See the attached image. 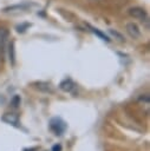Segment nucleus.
Segmentation results:
<instances>
[{"instance_id":"obj_1","label":"nucleus","mask_w":150,"mask_h":151,"mask_svg":"<svg viewBox=\"0 0 150 151\" xmlns=\"http://www.w3.org/2000/svg\"><path fill=\"white\" fill-rule=\"evenodd\" d=\"M50 130L56 134V136H61L66 129H67V124L66 122L60 118V117H53L50 119Z\"/></svg>"},{"instance_id":"obj_2","label":"nucleus","mask_w":150,"mask_h":151,"mask_svg":"<svg viewBox=\"0 0 150 151\" xmlns=\"http://www.w3.org/2000/svg\"><path fill=\"white\" fill-rule=\"evenodd\" d=\"M8 41V31L6 28H0V58H5V52Z\"/></svg>"},{"instance_id":"obj_3","label":"nucleus","mask_w":150,"mask_h":151,"mask_svg":"<svg viewBox=\"0 0 150 151\" xmlns=\"http://www.w3.org/2000/svg\"><path fill=\"white\" fill-rule=\"evenodd\" d=\"M129 14L136 19H139V20H144V21H148V14L145 12V9L141 8V7H132L129 9Z\"/></svg>"},{"instance_id":"obj_4","label":"nucleus","mask_w":150,"mask_h":151,"mask_svg":"<svg viewBox=\"0 0 150 151\" xmlns=\"http://www.w3.org/2000/svg\"><path fill=\"white\" fill-rule=\"evenodd\" d=\"M126 32H128V34H129L131 38H133V39H138V38L141 37V29H139V27H138L135 22H129V24H126Z\"/></svg>"},{"instance_id":"obj_5","label":"nucleus","mask_w":150,"mask_h":151,"mask_svg":"<svg viewBox=\"0 0 150 151\" xmlns=\"http://www.w3.org/2000/svg\"><path fill=\"white\" fill-rule=\"evenodd\" d=\"M1 120L7 123V124H9V125L18 126V124H19V116L17 113H5L1 117Z\"/></svg>"},{"instance_id":"obj_6","label":"nucleus","mask_w":150,"mask_h":151,"mask_svg":"<svg viewBox=\"0 0 150 151\" xmlns=\"http://www.w3.org/2000/svg\"><path fill=\"white\" fill-rule=\"evenodd\" d=\"M59 87H60V90H63L64 92H71V91L76 87V84H74L70 78H66L65 80H63V81L60 83Z\"/></svg>"},{"instance_id":"obj_7","label":"nucleus","mask_w":150,"mask_h":151,"mask_svg":"<svg viewBox=\"0 0 150 151\" xmlns=\"http://www.w3.org/2000/svg\"><path fill=\"white\" fill-rule=\"evenodd\" d=\"M8 52H9V61L11 65H14L15 63V54H14V41H11L8 45Z\"/></svg>"},{"instance_id":"obj_8","label":"nucleus","mask_w":150,"mask_h":151,"mask_svg":"<svg viewBox=\"0 0 150 151\" xmlns=\"http://www.w3.org/2000/svg\"><path fill=\"white\" fill-rule=\"evenodd\" d=\"M89 27H90V29H91V31H92L97 37H99L102 40H104V41H110V38H109V37H106L104 33H102L99 29H97V28H94V27H91V26H89Z\"/></svg>"},{"instance_id":"obj_9","label":"nucleus","mask_w":150,"mask_h":151,"mask_svg":"<svg viewBox=\"0 0 150 151\" xmlns=\"http://www.w3.org/2000/svg\"><path fill=\"white\" fill-rule=\"evenodd\" d=\"M20 101H21V99H20V96H18V94H15L12 99H11V106L13 107V109H17L19 105H20Z\"/></svg>"},{"instance_id":"obj_10","label":"nucleus","mask_w":150,"mask_h":151,"mask_svg":"<svg viewBox=\"0 0 150 151\" xmlns=\"http://www.w3.org/2000/svg\"><path fill=\"white\" fill-rule=\"evenodd\" d=\"M51 151H61V145L60 144H54L51 149Z\"/></svg>"},{"instance_id":"obj_11","label":"nucleus","mask_w":150,"mask_h":151,"mask_svg":"<svg viewBox=\"0 0 150 151\" xmlns=\"http://www.w3.org/2000/svg\"><path fill=\"white\" fill-rule=\"evenodd\" d=\"M110 33H111V34H113V35H116V37H117V38H118L120 41H123V40H124V39H123V37H122L119 33H117V32H113L112 29H110Z\"/></svg>"},{"instance_id":"obj_12","label":"nucleus","mask_w":150,"mask_h":151,"mask_svg":"<svg viewBox=\"0 0 150 151\" xmlns=\"http://www.w3.org/2000/svg\"><path fill=\"white\" fill-rule=\"evenodd\" d=\"M38 150V147L37 146H34V147H31V149H27V147H25L22 151H37Z\"/></svg>"},{"instance_id":"obj_13","label":"nucleus","mask_w":150,"mask_h":151,"mask_svg":"<svg viewBox=\"0 0 150 151\" xmlns=\"http://www.w3.org/2000/svg\"><path fill=\"white\" fill-rule=\"evenodd\" d=\"M5 103V97L2 94H0V105H2Z\"/></svg>"}]
</instances>
